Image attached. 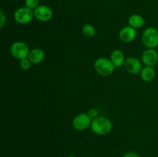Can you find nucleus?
<instances>
[{"instance_id":"7ed1b4c3","label":"nucleus","mask_w":158,"mask_h":157,"mask_svg":"<svg viewBox=\"0 0 158 157\" xmlns=\"http://www.w3.org/2000/svg\"><path fill=\"white\" fill-rule=\"evenodd\" d=\"M94 68L97 72L103 76L111 75L114 71V65L110 59L106 58H98L94 62Z\"/></svg>"},{"instance_id":"f3484780","label":"nucleus","mask_w":158,"mask_h":157,"mask_svg":"<svg viewBox=\"0 0 158 157\" xmlns=\"http://www.w3.org/2000/svg\"><path fill=\"white\" fill-rule=\"evenodd\" d=\"M31 64L32 62H30V60L27 58H23L19 61V66L23 70H28L29 69H30Z\"/></svg>"},{"instance_id":"412c9836","label":"nucleus","mask_w":158,"mask_h":157,"mask_svg":"<svg viewBox=\"0 0 158 157\" xmlns=\"http://www.w3.org/2000/svg\"><path fill=\"white\" fill-rule=\"evenodd\" d=\"M67 157H76L75 155H69V156H67Z\"/></svg>"},{"instance_id":"a211bd4d","label":"nucleus","mask_w":158,"mask_h":157,"mask_svg":"<svg viewBox=\"0 0 158 157\" xmlns=\"http://www.w3.org/2000/svg\"><path fill=\"white\" fill-rule=\"evenodd\" d=\"M88 115H89V116L92 119H94L97 118V116H99V111L98 109H96V108H92V109H89V111H88Z\"/></svg>"},{"instance_id":"4468645a","label":"nucleus","mask_w":158,"mask_h":157,"mask_svg":"<svg viewBox=\"0 0 158 157\" xmlns=\"http://www.w3.org/2000/svg\"><path fill=\"white\" fill-rule=\"evenodd\" d=\"M144 22V18L141 15H137V14H134V15H131L129 17V18H128L129 26L134 28V29H138V28L143 26Z\"/></svg>"},{"instance_id":"f8f14e48","label":"nucleus","mask_w":158,"mask_h":157,"mask_svg":"<svg viewBox=\"0 0 158 157\" xmlns=\"http://www.w3.org/2000/svg\"><path fill=\"white\" fill-rule=\"evenodd\" d=\"M110 60L115 67H120L124 65L125 61H126L124 54L120 49H115L113 51L110 55Z\"/></svg>"},{"instance_id":"6e6552de","label":"nucleus","mask_w":158,"mask_h":157,"mask_svg":"<svg viewBox=\"0 0 158 157\" xmlns=\"http://www.w3.org/2000/svg\"><path fill=\"white\" fill-rule=\"evenodd\" d=\"M123 66L127 72L131 74L140 73V71L143 69L140 60L135 57H130V58H127Z\"/></svg>"},{"instance_id":"2eb2a0df","label":"nucleus","mask_w":158,"mask_h":157,"mask_svg":"<svg viewBox=\"0 0 158 157\" xmlns=\"http://www.w3.org/2000/svg\"><path fill=\"white\" fill-rule=\"evenodd\" d=\"M82 31H83V35L87 38H92L96 34L95 27L93 25L89 24V23H86L83 26Z\"/></svg>"},{"instance_id":"f257e3e1","label":"nucleus","mask_w":158,"mask_h":157,"mask_svg":"<svg viewBox=\"0 0 158 157\" xmlns=\"http://www.w3.org/2000/svg\"><path fill=\"white\" fill-rule=\"evenodd\" d=\"M90 128L97 135H104L112 130L113 124L112 122L106 117L97 116L92 120Z\"/></svg>"},{"instance_id":"39448f33","label":"nucleus","mask_w":158,"mask_h":157,"mask_svg":"<svg viewBox=\"0 0 158 157\" xmlns=\"http://www.w3.org/2000/svg\"><path fill=\"white\" fill-rule=\"evenodd\" d=\"M29 46L26 43L22 41H16L12 44L10 47V52L14 58L19 60L27 58L29 54Z\"/></svg>"},{"instance_id":"6ab92c4d","label":"nucleus","mask_w":158,"mask_h":157,"mask_svg":"<svg viewBox=\"0 0 158 157\" xmlns=\"http://www.w3.org/2000/svg\"><path fill=\"white\" fill-rule=\"evenodd\" d=\"M6 22V15H5L3 11H0V27L2 29L4 25Z\"/></svg>"},{"instance_id":"dca6fc26","label":"nucleus","mask_w":158,"mask_h":157,"mask_svg":"<svg viewBox=\"0 0 158 157\" xmlns=\"http://www.w3.org/2000/svg\"><path fill=\"white\" fill-rule=\"evenodd\" d=\"M25 5L27 8L34 10L40 6V0H25Z\"/></svg>"},{"instance_id":"9d476101","label":"nucleus","mask_w":158,"mask_h":157,"mask_svg":"<svg viewBox=\"0 0 158 157\" xmlns=\"http://www.w3.org/2000/svg\"><path fill=\"white\" fill-rule=\"evenodd\" d=\"M137 36L136 29L131 27V26H125L122 28L119 33V37L122 42L125 43H129L134 41Z\"/></svg>"},{"instance_id":"1a4fd4ad","label":"nucleus","mask_w":158,"mask_h":157,"mask_svg":"<svg viewBox=\"0 0 158 157\" xmlns=\"http://www.w3.org/2000/svg\"><path fill=\"white\" fill-rule=\"evenodd\" d=\"M142 62L148 66H154L158 62V52L154 49H147L141 56Z\"/></svg>"},{"instance_id":"0eeeda50","label":"nucleus","mask_w":158,"mask_h":157,"mask_svg":"<svg viewBox=\"0 0 158 157\" xmlns=\"http://www.w3.org/2000/svg\"><path fill=\"white\" fill-rule=\"evenodd\" d=\"M34 16L41 22H47L52 17V10L47 6L41 5L34 9Z\"/></svg>"},{"instance_id":"20e7f679","label":"nucleus","mask_w":158,"mask_h":157,"mask_svg":"<svg viewBox=\"0 0 158 157\" xmlns=\"http://www.w3.org/2000/svg\"><path fill=\"white\" fill-rule=\"evenodd\" d=\"M34 17V11L26 6L18 8L14 12V18L20 25L28 24L33 19Z\"/></svg>"},{"instance_id":"ddd939ff","label":"nucleus","mask_w":158,"mask_h":157,"mask_svg":"<svg viewBox=\"0 0 158 157\" xmlns=\"http://www.w3.org/2000/svg\"><path fill=\"white\" fill-rule=\"evenodd\" d=\"M140 76L141 78L145 82H151L155 78L156 72L153 66H145L140 71Z\"/></svg>"},{"instance_id":"423d86ee","label":"nucleus","mask_w":158,"mask_h":157,"mask_svg":"<svg viewBox=\"0 0 158 157\" xmlns=\"http://www.w3.org/2000/svg\"><path fill=\"white\" fill-rule=\"evenodd\" d=\"M92 120L88 113L78 114L73 120V126L78 131L85 130L91 126Z\"/></svg>"},{"instance_id":"f03ea898","label":"nucleus","mask_w":158,"mask_h":157,"mask_svg":"<svg viewBox=\"0 0 158 157\" xmlns=\"http://www.w3.org/2000/svg\"><path fill=\"white\" fill-rule=\"evenodd\" d=\"M142 43L148 49H154L158 46V31L154 27L145 29L142 35Z\"/></svg>"},{"instance_id":"9b49d317","label":"nucleus","mask_w":158,"mask_h":157,"mask_svg":"<svg viewBox=\"0 0 158 157\" xmlns=\"http://www.w3.org/2000/svg\"><path fill=\"white\" fill-rule=\"evenodd\" d=\"M45 58V52L40 48H35L29 52L28 58L30 60L32 64H39L42 62Z\"/></svg>"},{"instance_id":"aec40b11","label":"nucleus","mask_w":158,"mask_h":157,"mask_svg":"<svg viewBox=\"0 0 158 157\" xmlns=\"http://www.w3.org/2000/svg\"><path fill=\"white\" fill-rule=\"evenodd\" d=\"M123 157H140V156L137 153V152H127L126 154H124Z\"/></svg>"},{"instance_id":"4be33fe9","label":"nucleus","mask_w":158,"mask_h":157,"mask_svg":"<svg viewBox=\"0 0 158 157\" xmlns=\"http://www.w3.org/2000/svg\"><path fill=\"white\" fill-rule=\"evenodd\" d=\"M157 50H158V46H157Z\"/></svg>"}]
</instances>
